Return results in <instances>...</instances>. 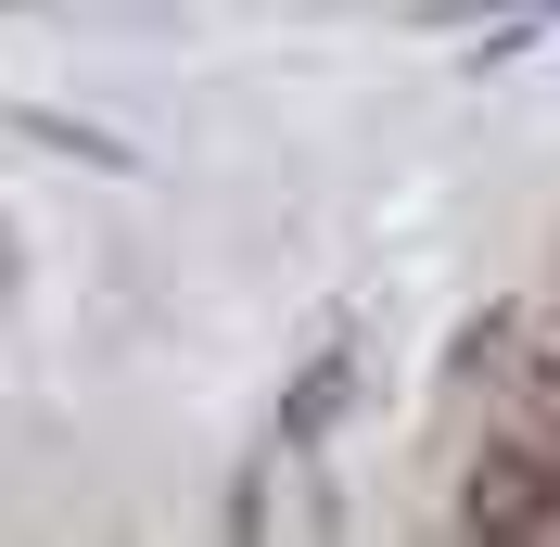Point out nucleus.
<instances>
[{
	"mask_svg": "<svg viewBox=\"0 0 560 547\" xmlns=\"http://www.w3.org/2000/svg\"><path fill=\"white\" fill-rule=\"evenodd\" d=\"M458 522H471V535H560V458L548 445H485Z\"/></svg>",
	"mask_w": 560,
	"mask_h": 547,
	"instance_id": "1",
	"label": "nucleus"
},
{
	"mask_svg": "<svg viewBox=\"0 0 560 547\" xmlns=\"http://www.w3.org/2000/svg\"><path fill=\"white\" fill-rule=\"evenodd\" d=\"M13 128H26L38 153H77V166H103V178H128V166H140L128 140H103V128H77V115H13Z\"/></svg>",
	"mask_w": 560,
	"mask_h": 547,
	"instance_id": "2",
	"label": "nucleus"
}]
</instances>
